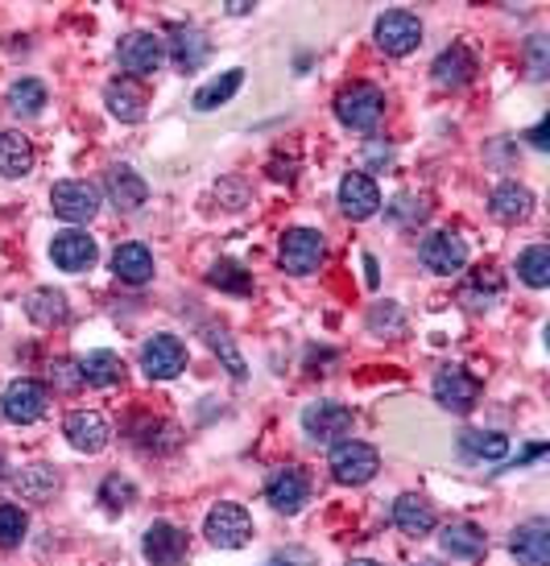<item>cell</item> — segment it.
I'll return each mask as SVG.
<instances>
[{"instance_id":"6da1fadb","label":"cell","mask_w":550,"mask_h":566,"mask_svg":"<svg viewBox=\"0 0 550 566\" xmlns=\"http://www.w3.org/2000/svg\"><path fill=\"white\" fill-rule=\"evenodd\" d=\"M327 467H331L336 484H344V488H361V484H369L381 471V455H377V446L356 443V439H344V443L331 446V459H327Z\"/></svg>"},{"instance_id":"7a4b0ae2","label":"cell","mask_w":550,"mask_h":566,"mask_svg":"<svg viewBox=\"0 0 550 566\" xmlns=\"http://www.w3.org/2000/svg\"><path fill=\"white\" fill-rule=\"evenodd\" d=\"M336 116H340L348 129H356V133L377 129V121L385 116V96H381V87H373V84L344 87L340 100H336Z\"/></svg>"},{"instance_id":"3957f363","label":"cell","mask_w":550,"mask_h":566,"mask_svg":"<svg viewBox=\"0 0 550 566\" xmlns=\"http://www.w3.org/2000/svg\"><path fill=\"white\" fill-rule=\"evenodd\" d=\"M51 207L58 220L87 223L96 220V211H100V190L91 187V182H84V178H63V182L51 187Z\"/></svg>"},{"instance_id":"277c9868","label":"cell","mask_w":550,"mask_h":566,"mask_svg":"<svg viewBox=\"0 0 550 566\" xmlns=\"http://www.w3.org/2000/svg\"><path fill=\"white\" fill-rule=\"evenodd\" d=\"M327 257V244L315 227H294L282 236V269L294 277H307L315 274Z\"/></svg>"},{"instance_id":"5b68a950","label":"cell","mask_w":550,"mask_h":566,"mask_svg":"<svg viewBox=\"0 0 550 566\" xmlns=\"http://www.w3.org/2000/svg\"><path fill=\"white\" fill-rule=\"evenodd\" d=\"M435 401L451 413H472L476 401H481V380L472 377L468 368H460V364H451V368H443L435 377Z\"/></svg>"},{"instance_id":"8992f818","label":"cell","mask_w":550,"mask_h":566,"mask_svg":"<svg viewBox=\"0 0 550 566\" xmlns=\"http://www.w3.org/2000/svg\"><path fill=\"white\" fill-rule=\"evenodd\" d=\"M46 401H51V393H46V385H42V380L21 377V380H13V385L4 389V397H0V410H4V418H9V422L30 426V422H37V418L46 413Z\"/></svg>"},{"instance_id":"52a82bcc","label":"cell","mask_w":550,"mask_h":566,"mask_svg":"<svg viewBox=\"0 0 550 566\" xmlns=\"http://www.w3.org/2000/svg\"><path fill=\"white\" fill-rule=\"evenodd\" d=\"M249 537H253V521L244 513L241 504H216L211 513H207V542L220 550H241L249 546Z\"/></svg>"},{"instance_id":"ba28073f","label":"cell","mask_w":550,"mask_h":566,"mask_svg":"<svg viewBox=\"0 0 550 566\" xmlns=\"http://www.w3.org/2000/svg\"><path fill=\"white\" fill-rule=\"evenodd\" d=\"M418 42H422V21L414 18V13H406V9H389V13H381L377 18V46L385 54L402 58V54L418 51Z\"/></svg>"},{"instance_id":"9c48e42d","label":"cell","mask_w":550,"mask_h":566,"mask_svg":"<svg viewBox=\"0 0 550 566\" xmlns=\"http://www.w3.org/2000/svg\"><path fill=\"white\" fill-rule=\"evenodd\" d=\"M141 368L154 380H174L187 368V344L178 335H154L141 347Z\"/></svg>"},{"instance_id":"30bf717a","label":"cell","mask_w":550,"mask_h":566,"mask_svg":"<svg viewBox=\"0 0 550 566\" xmlns=\"http://www.w3.org/2000/svg\"><path fill=\"white\" fill-rule=\"evenodd\" d=\"M302 430L315 443H340L352 430V410L340 406V401H315V406L302 410Z\"/></svg>"},{"instance_id":"8fae6325","label":"cell","mask_w":550,"mask_h":566,"mask_svg":"<svg viewBox=\"0 0 550 566\" xmlns=\"http://www.w3.org/2000/svg\"><path fill=\"white\" fill-rule=\"evenodd\" d=\"M141 554L150 566H178L187 558V533L170 521H154L141 537Z\"/></svg>"},{"instance_id":"7c38bea8","label":"cell","mask_w":550,"mask_h":566,"mask_svg":"<svg viewBox=\"0 0 550 566\" xmlns=\"http://www.w3.org/2000/svg\"><path fill=\"white\" fill-rule=\"evenodd\" d=\"M265 500L274 504L277 513H298L310 500V480L302 467H277L270 484H265Z\"/></svg>"},{"instance_id":"4fadbf2b","label":"cell","mask_w":550,"mask_h":566,"mask_svg":"<svg viewBox=\"0 0 550 566\" xmlns=\"http://www.w3.org/2000/svg\"><path fill=\"white\" fill-rule=\"evenodd\" d=\"M162 58H166V46H162V37L154 34H124L121 46H117V63L121 70L129 75H154L162 67Z\"/></svg>"},{"instance_id":"5bb4252c","label":"cell","mask_w":550,"mask_h":566,"mask_svg":"<svg viewBox=\"0 0 550 566\" xmlns=\"http://www.w3.org/2000/svg\"><path fill=\"white\" fill-rule=\"evenodd\" d=\"M422 265L439 277L460 274L468 265V244L455 232H430L427 241H422Z\"/></svg>"},{"instance_id":"9a60e30c","label":"cell","mask_w":550,"mask_h":566,"mask_svg":"<svg viewBox=\"0 0 550 566\" xmlns=\"http://www.w3.org/2000/svg\"><path fill=\"white\" fill-rule=\"evenodd\" d=\"M51 257H54V265H58L63 274H84V269H91V265H96L100 248H96V241H91L87 232L70 227V232H58V236H54Z\"/></svg>"},{"instance_id":"2e32d148","label":"cell","mask_w":550,"mask_h":566,"mask_svg":"<svg viewBox=\"0 0 550 566\" xmlns=\"http://www.w3.org/2000/svg\"><path fill=\"white\" fill-rule=\"evenodd\" d=\"M509 550H514L517 566H550V521L547 517H534L526 525H517Z\"/></svg>"},{"instance_id":"e0dca14e","label":"cell","mask_w":550,"mask_h":566,"mask_svg":"<svg viewBox=\"0 0 550 566\" xmlns=\"http://www.w3.org/2000/svg\"><path fill=\"white\" fill-rule=\"evenodd\" d=\"M103 187H108L112 207H117V211H124V215L141 211V207H145V199H150V182H145L133 166H112V170H108V178H103Z\"/></svg>"},{"instance_id":"ac0fdd59","label":"cell","mask_w":550,"mask_h":566,"mask_svg":"<svg viewBox=\"0 0 550 566\" xmlns=\"http://www.w3.org/2000/svg\"><path fill=\"white\" fill-rule=\"evenodd\" d=\"M63 430H67V443L75 446V451H84V455L103 451V446H108V439H112V430H108V422H103V413H96V410L67 413Z\"/></svg>"},{"instance_id":"d6986e66","label":"cell","mask_w":550,"mask_h":566,"mask_svg":"<svg viewBox=\"0 0 550 566\" xmlns=\"http://www.w3.org/2000/svg\"><path fill=\"white\" fill-rule=\"evenodd\" d=\"M340 207H344L348 220H369V215H377V207H381L377 182H373L369 174H344V182H340Z\"/></svg>"},{"instance_id":"ffe728a7","label":"cell","mask_w":550,"mask_h":566,"mask_svg":"<svg viewBox=\"0 0 550 566\" xmlns=\"http://www.w3.org/2000/svg\"><path fill=\"white\" fill-rule=\"evenodd\" d=\"M435 504L427 497H418V492H406V497L394 500V525L402 533H410V537H427L435 533Z\"/></svg>"},{"instance_id":"44dd1931","label":"cell","mask_w":550,"mask_h":566,"mask_svg":"<svg viewBox=\"0 0 550 566\" xmlns=\"http://www.w3.org/2000/svg\"><path fill=\"white\" fill-rule=\"evenodd\" d=\"M103 103H108V112L124 124L145 121V91H141L133 79H112V84L103 87Z\"/></svg>"},{"instance_id":"7402d4cb","label":"cell","mask_w":550,"mask_h":566,"mask_svg":"<svg viewBox=\"0 0 550 566\" xmlns=\"http://www.w3.org/2000/svg\"><path fill=\"white\" fill-rule=\"evenodd\" d=\"M488 211H493V220L501 223H521V220H530L534 195L521 187V182H501V187L493 190V199H488Z\"/></svg>"},{"instance_id":"603a6c76","label":"cell","mask_w":550,"mask_h":566,"mask_svg":"<svg viewBox=\"0 0 550 566\" xmlns=\"http://www.w3.org/2000/svg\"><path fill=\"white\" fill-rule=\"evenodd\" d=\"M124 377V364L117 352H87L84 360H79V380L91 385V389H112V385H121Z\"/></svg>"},{"instance_id":"cb8c5ba5","label":"cell","mask_w":550,"mask_h":566,"mask_svg":"<svg viewBox=\"0 0 550 566\" xmlns=\"http://www.w3.org/2000/svg\"><path fill=\"white\" fill-rule=\"evenodd\" d=\"M112 274L129 281V286H145L150 277H154V257H150V248L145 244H121L117 253H112Z\"/></svg>"},{"instance_id":"d4e9b609","label":"cell","mask_w":550,"mask_h":566,"mask_svg":"<svg viewBox=\"0 0 550 566\" xmlns=\"http://www.w3.org/2000/svg\"><path fill=\"white\" fill-rule=\"evenodd\" d=\"M484 550H488V542H484V533L472 521H451L448 530H443V554H451V558L476 563Z\"/></svg>"},{"instance_id":"484cf974","label":"cell","mask_w":550,"mask_h":566,"mask_svg":"<svg viewBox=\"0 0 550 566\" xmlns=\"http://www.w3.org/2000/svg\"><path fill=\"white\" fill-rule=\"evenodd\" d=\"M207 37L199 30H187V25H178L170 34V58L178 70H199L207 63Z\"/></svg>"},{"instance_id":"4316f807","label":"cell","mask_w":550,"mask_h":566,"mask_svg":"<svg viewBox=\"0 0 550 566\" xmlns=\"http://www.w3.org/2000/svg\"><path fill=\"white\" fill-rule=\"evenodd\" d=\"M25 314H30L37 326H63L70 319L67 293L63 290H34L30 298H25Z\"/></svg>"},{"instance_id":"83f0119b","label":"cell","mask_w":550,"mask_h":566,"mask_svg":"<svg viewBox=\"0 0 550 566\" xmlns=\"http://www.w3.org/2000/svg\"><path fill=\"white\" fill-rule=\"evenodd\" d=\"M34 170V145L21 133H0V174L4 178H25Z\"/></svg>"},{"instance_id":"f1b7e54d","label":"cell","mask_w":550,"mask_h":566,"mask_svg":"<svg viewBox=\"0 0 550 566\" xmlns=\"http://www.w3.org/2000/svg\"><path fill=\"white\" fill-rule=\"evenodd\" d=\"M435 84L439 87H464L468 79H472V70H476V63H472V54L464 51V46H448V51L435 58Z\"/></svg>"},{"instance_id":"f546056e","label":"cell","mask_w":550,"mask_h":566,"mask_svg":"<svg viewBox=\"0 0 550 566\" xmlns=\"http://www.w3.org/2000/svg\"><path fill=\"white\" fill-rule=\"evenodd\" d=\"M241 84H244V70H224V75H216L211 84H204L195 91V108H199V112L220 108V103H228L237 91H241Z\"/></svg>"},{"instance_id":"4dcf8cb0","label":"cell","mask_w":550,"mask_h":566,"mask_svg":"<svg viewBox=\"0 0 550 566\" xmlns=\"http://www.w3.org/2000/svg\"><path fill=\"white\" fill-rule=\"evenodd\" d=\"M517 277L534 286V290H547L550 286V248L547 244H530L521 257H517Z\"/></svg>"},{"instance_id":"1f68e13d","label":"cell","mask_w":550,"mask_h":566,"mask_svg":"<svg viewBox=\"0 0 550 566\" xmlns=\"http://www.w3.org/2000/svg\"><path fill=\"white\" fill-rule=\"evenodd\" d=\"M460 446L472 459H505L509 455V439L493 434V430H468V434H460Z\"/></svg>"},{"instance_id":"d6a6232c","label":"cell","mask_w":550,"mask_h":566,"mask_svg":"<svg viewBox=\"0 0 550 566\" xmlns=\"http://www.w3.org/2000/svg\"><path fill=\"white\" fill-rule=\"evenodd\" d=\"M18 492L25 500H37V504H42V500H51L54 497V488H58V476H54V467H25V471H21L18 480Z\"/></svg>"},{"instance_id":"836d02e7","label":"cell","mask_w":550,"mask_h":566,"mask_svg":"<svg viewBox=\"0 0 550 566\" xmlns=\"http://www.w3.org/2000/svg\"><path fill=\"white\" fill-rule=\"evenodd\" d=\"M9 103H13V112H21V116H37L46 108V84L18 79V84L9 87Z\"/></svg>"},{"instance_id":"e575fe53","label":"cell","mask_w":550,"mask_h":566,"mask_svg":"<svg viewBox=\"0 0 550 566\" xmlns=\"http://www.w3.org/2000/svg\"><path fill=\"white\" fill-rule=\"evenodd\" d=\"M207 281H211V286H220V290H232V293H253V277H249V269H241L237 260H220V265H211Z\"/></svg>"},{"instance_id":"d590c367","label":"cell","mask_w":550,"mask_h":566,"mask_svg":"<svg viewBox=\"0 0 550 566\" xmlns=\"http://www.w3.org/2000/svg\"><path fill=\"white\" fill-rule=\"evenodd\" d=\"M25 530H30V517L21 504H0V546L13 550L25 542Z\"/></svg>"},{"instance_id":"8d00e7d4","label":"cell","mask_w":550,"mask_h":566,"mask_svg":"<svg viewBox=\"0 0 550 566\" xmlns=\"http://www.w3.org/2000/svg\"><path fill=\"white\" fill-rule=\"evenodd\" d=\"M100 500L112 513H121V509H129V504L138 500V488H133L129 476H108V480L100 484Z\"/></svg>"},{"instance_id":"74e56055","label":"cell","mask_w":550,"mask_h":566,"mask_svg":"<svg viewBox=\"0 0 550 566\" xmlns=\"http://www.w3.org/2000/svg\"><path fill=\"white\" fill-rule=\"evenodd\" d=\"M427 199H414V195H402L394 207H389V220L394 223H406V227H414V223L427 220Z\"/></svg>"},{"instance_id":"f35d334b","label":"cell","mask_w":550,"mask_h":566,"mask_svg":"<svg viewBox=\"0 0 550 566\" xmlns=\"http://www.w3.org/2000/svg\"><path fill=\"white\" fill-rule=\"evenodd\" d=\"M207 340H211V347H216V352H224V360H228V368H232V377L241 380V377H244V360L237 356V347H232V340H228L224 331H207Z\"/></svg>"},{"instance_id":"ab89813d","label":"cell","mask_w":550,"mask_h":566,"mask_svg":"<svg viewBox=\"0 0 550 566\" xmlns=\"http://www.w3.org/2000/svg\"><path fill=\"white\" fill-rule=\"evenodd\" d=\"M51 385L54 389H75V385H84V380H79V364L54 360L51 364Z\"/></svg>"},{"instance_id":"60d3db41","label":"cell","mask_w":550,"mask_h":566,"mask_svg":"<svg viewBox=\"0 0 550 566\" xmlns=\"http://www.w3.org/2000/svg\"><path fill=\"white\" fill-rule=\"evenodd\" d=\"M530 58H534V79H542L547 75V37H530Z\"/></svg>"},{"instance_id":"b9f144b4","label":"cell","mask_w":550,"mask_h":566,"mask_svg":"<svg viewBox=\"0 0 550 566\" xmlns=\"http://www.w3.org/2000/svg\"><path fill=\"white\" fill-rule=\"evenodd\" d=\"M547 133H550V124H547V121L538 124V129H530V145H538V149H547V145H550Z\"/></svg>"},{"instance_id":"7bdbcfd3","label":"cell","mask_w":550,"mask_h":566,"mask_svg":"<svg viewBox=\"0 0 550 566\" xmlns=\"http://www.w3.org/2000/svg\"><path fill=\"white\" fill-rule=\"evenodd\" d=\"M348 566H377V563H369V558H356V563H348Z\"/></svg>"},{"instance_id":"ee69618b","label":"cell","mask_w":550,"mask_h":566,"mask_svg":"<svg viewBox=\"0 0 550 566\" xmlns=\"http://www.w3.org/2000/svg\"><path fill=\"white\" fill-rule=\"evenodd\" d=\"M0 476H4V459H0Z\"/></svg>"},{"instance_id":"f6af8a7d","label":"cell","mask_w":550,"mask_h":566,"mask_svg":"<svg viewBox=\"0 0 550 566\" xmlns=\"http://www.w3.org/2000/svg\"><path fill=\"white\" fill-rule=\"evenodd\" d=\"M270 566H274V563H270Z\"/></svg>"}]
</instances>
